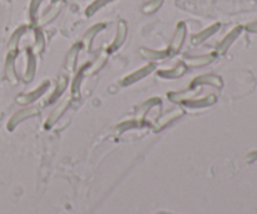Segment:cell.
Returning a JSON list of instances; mask_svg holds the SVG:
<instances>
[{"label":"cell","mask_w":257,"mask_h":214,"mask_svg":"<svg viewBox=\"0 0 257 214\" xmlns=\"http://www.w3.org/2000/svg\"><path fill=\"white\" fill-rule=\"evenodd\" d=\"M82 46L81 43H77L74 46H71V49L68 50L66 56V69L68 72H73L74 68L77 66V60H78L79 52H81Z\"/></svg>","instance_id":"ffe728a7"},{"label":"cell","mask_w":257,"mask_h":214,"mask_svg":"<svg viewBox=\"0 0 257 214\" xmlns=\"http://www.w3.org/2000/svg\"><path fill=\"white\" fill-rule=\"evenodd\" d=\"M187 68H188V66L184 64V62H179V63H177L173 68L166 69V70H158L157 72V76H158L159 78L163 79H178L186 74Z\"/></svg>","instance_id":"5bb4252c"},{"label":"cell","mask_w":257,"mask_h":214,"mask_svg":"<svg viewBox=\"0 0 257 214\" xmlns=\"http://www.w3.org/2000/svg\"><path fill=\"white\" fill-rule=\"evenodd\" d=\"M186 36H187L186 23H184V22H179V23H177L173 36H172L171 39V43H169L168 48H167L169 56H173L179 53L184 40H186Z\"/></svg>","instance_id":"6da1fadb"},{"label":"cell","mask_w":257,"mask_h":214,"mask_svg":"<svg viewBox=\"0 0 257 214\" xmlns=\"http://www.w3.org/2000/svg\"><path fill=\"white\" fill-rule=\"evenodd\" d=\"M56 2H58V0H52V3H56Z\"/></svg>","instance_id":"1f68e13d"},{"label":"cell","mask_w":257,"mask_h":214,"mask_svg":"<svg viewBox=\"0 0 257 214\" xmlns=\"http://www.w3.org/2000/svg\"><path fill=\"white\" fill-rule=\"evenodd\" d=\"M216 53H209L199 56H186L184 58V64L187 66H204L207 64L212 63L216 59Z\"/></svg>","instance_id":"e0dca14e"},{"label":"cell","mask_w":257,"mask_h":214,"mask_svg":"<svg viewBox=\"0 0 257 214\" xmlns=\"http://www.w3.org/2000/svg\"><path fill=\"white\" fill-rule=\"evenodd\" d=\"M127 34H128V26H127V23L124 20H118L117 23V30L116 36H114L113 42L111 43V46L107 49V54H112L114 52L118 50L123 43L127 39Z\"/></svg>","instance_id":"3957f363"},{"label":"cell","mask_w":257,"mask_h":214,"mask_svg":"<svg viewBox=\"0 0 257 214\" xmlns=\"http://www.w3.org/2000/svg\"><path fill=\"white\" fill-rule=\"evenodd\" d=\"M107 58H108V54H107V52H104V53H102L101 56H98V59H97L96 62L89 64V68H88L89 74H93L96 73V72H98L99 69L104 66V63L107 62Z\"/></svg>","instance_id":"f1b7e54d"},{"label":"cell","mask_w":257,"mask_h":214,"mask_svg":"<svg viewBox=\"0 0 257 214\" xmlns=\"http://www.w3.org/2000/svg\"><path fill=\"white\" fill-rule=\"evenodd\" d=\"M18 53L19 52H8V58H7L6 64L7 78L13 84H16L18 82V76H17L16 73V59L18 56Z\"/></svg>","instance_id":"d6986e66"},{"label":"cell","mask_w":257,"mask_h":214,"mask_svg":"<svg viewBox=\"0 0 257 214\" xmlns=\"http://www.w3.org/2000/svg\"><path fill=\"white\" fill-rule=\"evenodd\" d=\"M242 30H243V26H234V28L232 29L231 32H229V33H227L226 36H223V39L219 42L218 46H217L216 54H224V53H226V52L228 50L229 48H231L232 44L236 42V39L238 38L239 36H241Z\"/></svg>","instance_id":"5b68a950"},{"label":"cell","mask_w":257,"mask_h":214,"mask_svg":"<svg viewBox=\"0 0 257 214\" xmlns=\"http://www.w3.org/2000/svg\"><path fill=\"white\" fill-rule=\"evenodd\" d=\"M161 104H162V100H161V98H158V96L149 98L148 100L143 102V103L138 106V109H137V112H136V118L134 119H137L138 122H143L144 116H147V113H148V112L151 110L153 106H159Z\"/></svg>","instance_id":"2e32d148"},{"label":"cell","mask_w":257,"mask_h":214,"mask_svg":"<svg viewBox=\"0 0 257 214\" xmlns=\"http://www.w3.org/2000/svg\"><path fill=\"white\" fill-rule=\"evenodd\" d=\"M43 2L44 0H31V4H29V18H31L33 26H36L37 22H38V13Z\"/></svg>","instance_id":"484cf974"},{"label":"cell","mask_w":257,"mask_h":214,"mask_svg":"<svg viewBox=\"0 0 257 214\" xmlns=\"http://www.w3.org/2000/svg\"><path fill=\"white\" fill-rule=\"evenodd\" d=\"M69 103H71V99H68V98L63 99V100H62L61 103H59L58 106H57L56 108L52 110V113L49 114V116L47 118L46 124H44L46 129H51L54 124L58 123L59 119L62 118V116H63V114L66 113L67 109H68Z\"/></svg>","instance_id":"ba28073f"},{"label":"cell","mask_w":257,"mask_h":214,"mask_svg":"<svg viewBox=\"0 0 257 214\" xmlns=\"http://www.w3.org/2000/svg\"><path fill=\"white\" fill-rule=\"evenodd\" d=\"M34 33H36V42H34V46L33 48H32V50H33V53L37 56V54L42 53V52L44 50V48H46V36H44L42 29L38 28V26H37Z\"/></svg>","instance_id":"d4e9b609"},{"label":"cell","mask_w":257,"mask_h":214,"mask_svg":"<svg viewBox=\"0 0 257 214\" xmlns=\"http://www.w3.org/2000/svg\"><path fill=\"white\" fill-rule=\"evenodd\" d=\"M219 29H221V24L219 23L212 24V26H207V28L203 29V30L193 34V36H191V43L193 44V46H198V44L204 43L207 39H209L212 36H214Z\"/></svg>","instance_id":"4fadbf2b"},{"label":"cell","mask_w":257,"mask_h":214,"mask_svg":"<svg viewBox=\"0 0 257 214\" xmlns=\"http://www.w3.org/2000/svg\"><path fill=\"white\" fill-rule=\"evenodd\" d=\"M139 56L151 62L163 60V59L169 58V54L167 49H164V50H156V49L149 48H139Z\"/></svg>","instance_id":"ac0fdd59"},{"label":"cell","mask_w":257,"mask_h":214,"mask_svg":"<svg viewBox=\"0 0 257 214\" xmlns=\"http://www.w3.org/2000/svg\"><path fill=\"white\" fill-rule=\"evenodd\" d=\"M89 64L91 63H87L82 66L81 69L78 70V74L74 78L73 83H72V89H71V93L73 98H79V93H81V86H82V80H83L84 76L88 73V68H89Z\"/></svg>","instance_id":"44dd1931"},{"label":"cell","mask_w":257,"mask_h":214,"mask_svg":"<svg viewBox=\"0 0 257 214\" xmlns=\"http://www.w3.org/2000/svg\"><path fill=\"white\" fill-rule=\"evenodd\" d=\"M154 70H156V64L148 63L147 66H142L141 69H138V70H134L133 73L128 74L127 76H124V78L121 80V86H132V84L137 83V82L142 80V79H144L146 76H148L149 74L153 73Z\"/></svg>","instance_id":"7a4b0ae2"},{"label":"cell","mask_w":257,"mask_h":214,"mask_svg":"<svg viewBox=\"0 0 257 214\" xmlns=\"http://www.w3.org/2000/svg\"><path fill=\"white\" fill-rule=\"evenodd\" d=\"M164 0H149V2H147V3L142 6V12H143L144 14H147V16L154 14L156 12H158L159 9H161Z\"/></svg>","instance_id":"4316f807"},{"label":"cell","mask_w":257,"mask_h":214,"mask_svg":"<svg viewBox=\"0 0 257 214\" xmlns=\"http://www.w3.org/2000/svg\"><path fill=\"white\" fill-rule=\"evenodd\" d=\"M184 114V112L182 110V109L177 108V109H172V110L167 112V113H164L163 116H161V118L157 119V122L154 123V132L157 130H161V129H163L164 126H168L169 123H172L173 120H176V119L181 118L182 116Z\"/></svg>","instance_id":"7c38bea8"},{"label":"cell","mask_w":257,"mask_h":214,"mask_svg":"<svg viewBox=\"0 0 257 214\" xmlns=\"http://www.w3.org/2000/svg\"><path fill=\"white\" fill-rule=\"evenodd\" d=\"M248 33H257V22H253V23H248L246 26H244Z\"/></svg>","instance_id":"f546056e"},{"label":"cell","mask_w":257,"mask_h":214,"mask_svg":"<svg viewBox=\"0 0 257 214\" xmlns=\"http://www.w3.org/2000/svg\"><path fill=\"white\" fill-rule=\"evenodd\" d=\"M198 86H211L214 88H222L223 86V82H222L221 76H216V74H203V76H196L192 80L191 88Z\"/></svg>","instance_id":"8fae6325"},{"label":"cell","mask_w":257,"mask_h":214,"mask_svg":"<svg viewBox=\"0 0 257 214\" xmlns=\"http://www.w3.org/2000/svg\"><path fill=\"white\" fill-rule=\"evenodd\" d=\"M62 8H63V4H62L59 0L58 2H56V3H52V6H49L46 12H44L43 16H39L36 26L41 28V26H47V24L52 23V22H53L54 19L59 16V13L62 12Z\"/></svg>","instance_id":"8992f818"},{"label":"cell","mask_w":257,"mask_h":214,"mask_svg":"<svg viewBox=\"0 0 257 214\" xmlns=\"http://www.w3.org/2000/svg\"><path fill=\"white\" fill-rule=\"evenodd\" d=\"M37 72V56L33 53L32 48L27 49V69L24 73V82L29 83L33 80Z\"/></svg>","instance_id":"9a60e30c"},{"label":"cell","mask_w":257,"mask_h":214,"mask_svg":"<svg viewBox=\"0 0 257 214\" xmlns=\"http://www.w3.org/2000/svg\"><path fill=\"white\" fill-rule=\"evenodd\" d=\"M39 114V109L37 106H29V108L22 109V110L17 112L11 118V122L8 123V128L11 130H13L17 126H18L21 122L26 120L28 118H33V116H37Z\"/></svg>","instance_id":"30bf717a"},{"label":"cell","mask_w":257,"mask_h":214,"mask_svg":"<svg viewBox=\"0 0 257 214\" xmlns=\"http://www.w3.org/2000/svg\"><path fill=\"white\" fill-rule=\"evenodd\" d=\"M113 2H116V0H93V2H92V3L87 6L84 13H86V16H88V18L89 16H93L94 14L98 13L101 9H103L104 6H107L108 4L113 3Z\"/></svg>","instance_id":"cb8c5ba5"},{"label":"cell","mask_w":257,"mask_h":214,"mask_svg":"<svg viewBox=\"0 0 257 214\" xmlns=\"http://www.w3.org/2000/svg\"><path fill=\"white\" fill-rule=\"evenodd\" d=\"M67 86H68V78H67L66 76H61L58 78V80H57V86H56V89H54V92L52 93L51 98L48 99V104H53L56 103L57 100H58L59 96H62V94L66 92Z\"/></svg>","instance_id":"7402d4cb"},{"label":"cell","mask_w":257,"mask_h":214,"mask_svg":"<svg viewBox=\"0 0 257 214\" xmlns=\"http://www.w3.org/2000/svg\"><path fill=\"white\" fill-rule=\"evenodd\" d=\"M106 28H107L106 23H97V24H93L92 26H89V28L86 30V33H84L83 38H82V42H81L82 48L87 49V50L91 49L94 38H96L101 32H103Z\"/></svg>","instance_id":"9c48e42d"},{"label":"cell","mask_w":257,"mask_h":214,"mask_svg":"<svg viewBox=\"0 0 257 214\" xmlns=\"http://www.w3.org/2000/svg\"><path fill=\"white\" fill-rule=\"evenodd\" d=\"M143 126V122H138L137 119H132L128 122H122L116 126L117 132H126L127 129H137Z\"/></svg>","instance_id":"83f0119b"},{"label":"cell","mask_w":257,"mask_h":214,"mask_svg":"<svg viewBox=\"0 0 257 214\" xmlns=\"http://www.w3.org/2000/svg\"><path fill=\"white\" fill-rule=\"evenodd\" d=\"M27 32V26H22L17 29L16 32L13 33V36H11L9 39V43H8V52H19L18 50V46H19V42H21L22 36L26 34Z\"/></svg>","instance_id":"603a6c76"},{"label":"cell","mask_w":257,"mask_h":214,"mask_svg":"<svg viewBox=\"0 0 257 214\" xmlns=\"http://www.w3.org/2000/svg\"><path fill=\"white\" fill-rule=\"evenodd\" d=\"M256 159H257V150L251 152V153H249L248 156H247V160H248V162L256 160Z\"/></svg>","instance_id":"4dcf8cb0"},{"label":"cell","mask_w":257,"mask_h":214,"mask_svg":"<svg viewBox=\"0 0 257 214\" xmlns=\"http://www.w3.org/2000/svg\"><path fill=\"white\" fill-rule=\"evenodd\" d=\"M48 89H49V82H43V83H42L38 88L34 89V90L29 92V93L27 94H21V96L17 98V102H18L19 104H22V106H24V104L34 103L37 99L41 98L43 94H46Z\"/></svg>","instance_id":"52a82bcc"},{"label":"cell","mask_w":257,"mask_h":214,"mask_svg":"<svg viewBox=\"0 0 257 214\" xmlns=\"http://www.w3.org/2000/svg\"><path fill=\"white\" fill-rule=\"evenodd\" d=\"M217 102V96L214 94H208L206 96H202L198 99H191L187 98L183 99L179 104L184 106L187 109H201V108H207V106H213Z\"/></svg>","instance_id":"277c9868"}]
</instances>
